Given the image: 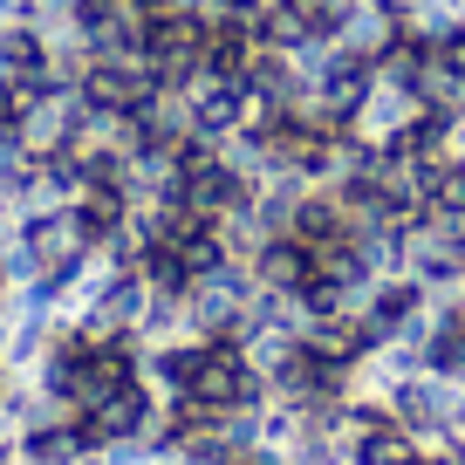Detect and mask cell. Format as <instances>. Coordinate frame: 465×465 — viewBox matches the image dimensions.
Here are the masks:
<instances>
[{
  "label": "cell",
  "mask_w": 465,
  "mask_h": 465,
  "mask_svg": "<svg viewBox=\"0 0 465 465\" xmlns=\"http://www.w3.org/2000/svg\"><path fill=\"white\" fill-rule=\"evenodd\" d=\"M411 110H418V103H411L404 89L377 83V89H370V103H363V131L370 137H391V131H404V124H411Z\"/></svg>",
  "instance_id": "8992f818"
},
{
  "label": "cell",
  "mask_w": 465,
  "mask_h": 465,
  "mask_svg": "<svg viewBox=\"0 0 465 465\" xmlns=\"http://www.w3.org/2000/svg\"><path fill=\"white\" fill-rule=\"evenodd\" d=\"M363 322L377 329V342H397V335L418 342L424 322H431V288L418 274H377L363 288Z\"/></svg>",
  "instance_id": "6da1fadb"
},
{
  "label": "cell",
  "mask_w": 465,
  "mask_h": 465,
  "mask_svg": "<svg viewBox=\"0 0 465 465\" xmlns=\"http://www.w3.org/2000/svg\"><path fill=\"white\" fill-rule=\"evenodd\" d=\"M418 199L431 219H465V151H445L438 164H424Z\"/></svg>",
  "instance_id": "5b68a950"
},
{
  "label": "cell",
  "mask_w": 465,
  "mask_h": 465,
  "mask_svg": "<svg viewBox=\"0 0 465 465\" xmlns=\"http://www.w3.org/2000/svg\"><path fill=\"white\" fill-rule=\"evenodd\" d=\"M185 103H192V131H205V137H240L253 116V96L240 75H199L185 89Z\"/></svg>",
  "instance_id": "7a4b0ae2"
},
{
  "label": "cell",
  "mask_w": 465,
  "mask_h": 465,
  "mask_svg": "<svg viewBox=\"0 0 465 465\" xmlns=\"http://www.w3.org/2000/svg\"><path fill=\"white\" fill-rule=\"evenodd\" d=\"M349 465H424V438L391 418V424H377V431L349 438Z\"/></svg>",
  "instance_id": "277c9868"
},
{
  "label": "cell",
  "mask_w": 465,
  "mask_h": 465,
  "mask_svg": "<svg viewBox=\"0 0 465 465\" xmlns=\"http://www.w3.org/2000/svg\"><path fill=\"white\" fill-rule=\"evenodd\" d=\"M247 267H253V281H261L267 294H302L308 274H315V253H308V240H294V232H267Z\"/></svg>",
  "instance_id": "3957f363"
}]
</instances>
